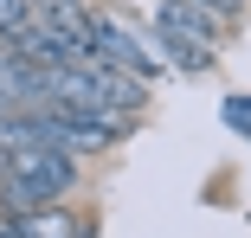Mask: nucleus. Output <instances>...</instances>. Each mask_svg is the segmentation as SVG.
<instances>
[{
    "mask_svg": "<svg viewBox=\"0 0 251 238\" xmlns=\"http://www.w3.org/2000/svg\"><path fill=\"white\" fill-rule=\"evenodd\" d=\"M39 103H58V110H97V116H123L135 122V110L148 103V84L97 65L90 52L65 58V65H45L39 71Z\"/></svg>",
    "mask_w": 251,
    "mask_h": 238,
    "instance_id": "1",
    "label": "nucleus"
},
{
    "mask_svg": "<svg viewBox=\"0 0 251 238\" xmlns=\"http://www.w3.org/2000/svg\"><path fill=\"white\" fill-rule=\"evenodd\" d=\"M77 180V161L65 148H45V142H26V148H13V167H7V206L13 219L32 213V206H58L65 200V187Z\"/></svg>",
    "mask_w": 251,
    "mask_h": 238,
    "instance_id": "2",
    "label": "nucleus"
},
{
    "mask_svg": "<svg viewBox=\"0 0 251 238\" xmlns=\"http://www.w3.org/2000/svg\"><path fill=\"white\" fill-rule=\"evenodd\" d=\"M84 52H90L97 65H110V71L135 77V84H155V77H161L155 39L135 32V26H123V20H110V13H90V39H84Z\"/></svg>",
    "mask_w": 251,
    "mask_h": 238,
    "instance_id": "3",
    "label": "nucleus"
},
{
    "mask_svg": "<svg viewBox=\"0 0 251 238\" xmlns=\"http://www.w3.org/2000/svg\"><path fill=\"white\" fill-rule=\"evenodd\" d=\"M226 20H232V13L206 7V0H161V13H155V26H161V32H174V39H193V45H213Z\"/></svg>",
    "mask_w": 251,
    "mask_h": 238,
    "instance_id": "4",
    "label": "nucleus"
},
{
    "mask_svg": "<svg viewBox=\"0 0 251 238\" xmlns=\"http://www.w3.org/2000/svg\"><path fill=\"white\" fill-rule=\"evenodd\" d=\"M32 20L58 45H71V52H84V39H90V7L84 0H32Z\"/></svg>",
    "mask_w": 251,
    "mask_h": 238,
    "instance_id": "5",
    "label": "nucleus"
},
{
    "mask_svg": "<svg viewBox=\"0 0 251 238\" xmlns=\"http://www.w3.org/2000/svg\"><path fill=\"white\" fill-rule=\"evenodd\" d=\"M39 71L45 65H26L20 52H7V45H0V97H7V103H39Z\"/></svg>",
    "mask_w": 251,
    "mask_h": 238,
    "instance_id": "6",
    "label": "nucleus"
},
{
    "mask_svg": "<svg viewBox=\"0 0 251 238\" xmlns=\"http://www.w3.org/2000/svg\"><path fill=\"white\" fill-rule=\"evenodd\" d=\"M13 225H20L26 238H84V219L65 213V206H32V213H20Z\"/></svg>",
    "mask_w": 251,
    "mask_h": 238,
    "instance_id": "7",
    "label": "nucleus"
},
{
    "mask_svg": "<svg viewBox=\"0 0 251 238\" xmlns=\"http://www.w3.org/2000/svg\"><path fill=\"white\" fill-rule=\"evenodd\" d=\"M155 45H168V52L187 65V71H200V65H213V45H193V39H174V32H161L155 26Z\"/></svg>",
    "mask_w": 251,
    "mask_h": 238,
    "instance_id": "8",
    "label": "nucleus"
},
{
    "mask_svg": "<svg viewBox=\"0 0 251 238\" xmlns=\"http://www.w3.org/2000/svg\"><path fill=\"white\" fill-rule=\"evenodd\" d=\"M219 122H226L232 135L251 142V97H226V103H219Z\"/></svg>",
    "mask_w": 251,
    "mask_h": 238,
    "instance_id": "9",
    "label": "nucleus"
},
{
    "mask_svg": "<svg viewBox=\"0 0 251 238\" xmlns=\"http://www.w3.org/2000/svg\"><path fill=\"white\" fill-rule=\"evenodd\" d=\"M26 20H32V0H0V39L13 26H26Z\"/></svg>",
    "mask_w": 251,
    "mask_h": 238,
    "instance_id": "10",
    "label": "nucleus"
},
{
    "mask_svg": "<svg viewBox=\"0 0 251 238\" xmlns=\"http://www.w3.org/2000/svg\"><path fill=\"white\" fill-rule=\"evenodd\" d=\"M7 167H13V148L0 142V187H7Z\"/></svg>",
    "mask_w": 251,
    "mask_h": 238,
    "instance_id": "11",
    "label": "nucleus"
},
{
    "mask_svg": "<svg viewBox=\"0 0 251 238\" xmlns=\"http://www.w3.org/2000/svg\"><path fill=\"white\" fill-rule=\"evenodd\" d=\"M206 7H219V13H238V7H245V0H206Z\"/></svg>",
    "mask_w": 251,
    "mask_h": 238,
    "instance_id": "12",
    "label": "nucleus"
},
{
    "mask_svg": "<svg viewBox=\"0 0 251 238\" xmlns=\"http://www.w3.org/2000/svg\"><path fill=\"white\" fill-rule=\"evenodd\" d=\"M0 238H26V232H20V225H13V219H7V225H0Z\"/></svg>",
    "mask_w": 251,
    "mask_h": 238,
    "instance_id": "13",
    "label": "nucleus"
},
{
    "mask_svg": "<svg viewBox=\"0 0 251 238\" xmlns=\"http://www.w3.org/2000/svg\"><path fill=\"white\" fill-rule=\"evenodd\" d=\"M13 110H20V103H7V97H0V122H7V116H13Z\"/></svg>",
    "mask_w": 251,
    "mask_h": 238,
    "instance_id": "14",
    "label": "nucleus"
}]
</instances>
